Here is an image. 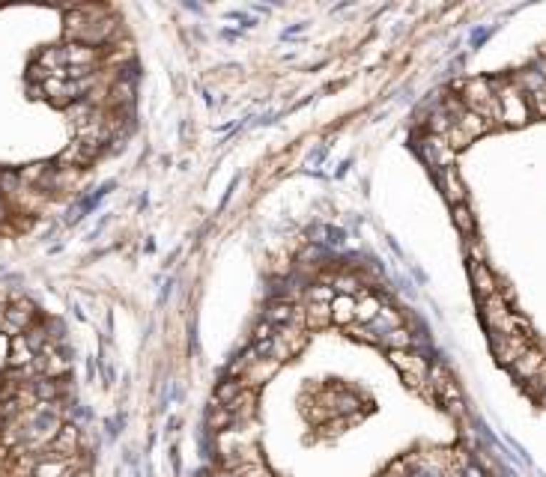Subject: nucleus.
<instances>
[{
    "label": "nucleus",
    "mask_w": 546,
    "mask_h": 477,
    "mask_svg": "<svg viewBox=\"0 0 546 477\" xmlns=\"http://www.w3.org/2000/svg\"><path fill=\"white\" fill-rule=\"evenodd\" d=\"M460 101L466 105V111L484 116L490 126H499V96H495V84L487 78H472L462 84Z\"/></svg>",
    "instance_id": "f257e3e1"
},
{
    "label": "nucleus",
    "mask_w": 546,
    "mask_h": 477,
    "mask_svg": "<svg viewBox=\"0 0 546 477\" xmlns=\"http://www.w3.org/2000/svg\"><path fill=\"white\" fill-rule=\"evenodd\" d=\"M495 96H499V126L520 129V126H525L528 119H532L528 99H525V93L517 87L514 81H499V84H495Z\"/></svg>",
    "instance_id": "f03ea898"
},
{
    "label": "nucleus",
    "mask_w": 546,
    "mask_h": 477,
    "mask_svg": "<svg viewBox=\"0 0 546 477\" xmlns=\"http://www.w3.org/2000/svg\"><path fill=\"white\" fill-rule=\"evenodd\" d=\"M388 358H391V364L409 379V385L427 388V376H430L427 358H421V355H415V352H409V349H391ZM427 391H430V388H427Z\"/></svg>",
    "instance_id": "7ed1b4c3"
},
{
    "label": "nucleus",
    "mask_w": 546,
    "mask_h": 477,
    "mask_svg": "<svg viewBox=\"0 0 546 477\" xmlns=\"http://www.w3.org/2000/svg\"><path fill=\"white\" fill-rule=\"evenodd\" d=\"M514 84L525 93L528 108H532V116H546V78L537 69H522Z\"/></svg>",
    "instance_id": "20e7f679"
},
{
    "label": "nucleus",
    "mask_w": 546,
    "mask_h": 477,
    "mask_svg": "<svg viewBox=\"0 0 546 477\" xmlns=\"http://www.w3.org/2000/svg\"><path fill=\"white\" fill-rule=\"evenodd\" d=\"M532 346V340H528V334H492V352L495 358H499L502 364H514L517 358Z\"/></svg>",
    "instance_id": "39448f33"
},
{
    "label": "nucleus",
    "mask_w": 546,
    "mask_h": 477,
    "mask_svg": "<svg viewBox=\"0 0 546 477\" xmlns=\"http://www.w3.org/2000/svg\"><path fill=\"white\" fill-rule=\"evenodd\" d=\"M278 367H280V361H275V358H254V361L245 367V373L239 376V382H242V388L254 391V388H260V385H266V382L275 376V373H278Z\"/></svg>",
    "instance_id": "423d86ee"
},
{
    "label": "nucleus",
    "mask_w": 546,
    "mask_h": 477,
    "mask_svg": "<svg viewBox=\"0 0 546 477\" xmlns=\"http://www.w3.org/2000/svg\"><path fill=\"white\" fill-rule=\"evenodd\" d=\"M33 316H36L33 304L19 298L15 304H9V308H6V319H4V328H0V331H9L12 337H19V334H24L33 326Z\"/></svg>",
    "instance_id": "0eeeda50"
},
{
    "label": "nucleus",
    "mask_w": 546,
    "mask_h": 477,
    "mask_svg": "<svg viewBox=\"0 0 546 477\" xmlns=\"http://www.w3.org/2000/svg\"><path fill=\"white\" fill-rule=\"evenodd\" d=\"M543 364H546V352L543 349H537V346H528L514 364H510V370L517 373V376L522 379V382H532L537 373L543 370Z\"/></svg>",
    "instance_id": "6e6552de"
},
{
    "label": "nucleus",
    "mask_w": 546,
    "mask_h": 477,
    "mask_svg": "<svg viewBox=\"0 0 546 477\" xmlns=\"http://www.w3.org/2000/svg\"><path fill=\"white\" fill-rule=\"evenodd\" d=\"M439 185H442V191L445 197H448L451 206H462L466 203V185H462L460 174H457V167H442V174H439Z\"/></svg>",
    "instance_id": "1a4fd4ad"
},
{
    "label": "nucleus",
    "mask_w": 546,
    "mask_h": 477,
    "mask_svg": "<svg viewBox=\"0 0 546 477\" xmlns=\"http://www.w3.org/2000/svg\"><path fill=\"white\" fill-rule=\"evenodd\" d=\"M469 271H472V283H475V289H477V296H481V301L499 293V283H495V275L490 271V266H487V263H477V260H472Z\"/></svg>",
    "instance_id": "9d476101"
},
{
    "label": "nucleus",
    "mask_w": 546,
    "mask_h": 477,
    "mask_svg": "<svg viewBox=\"0 0 546 477\" xmlns=\"http://www.w3.org/2000/svg\"><path fill=\"white\" fill-rule=\"evenodd\" d=\"M305 328H323L332 322V301H305Z\"/></svg>",
    "instance_id": "9b49d317"
},
{
    "label": "nucleus",
    "mask_w": 546,
    "mask_h": 477,
    "mask_svg": "<svg viewBox=\"0 0 546 477\" xmlns=\"http://www.w3.org/2000/svg\"><path fill=\"white\" fill-rule=\"evenodd\" d=\"M454 126H457L462 134H466L469 141H477L481 134H487V131L492 129L484 116H477V114H472V111H462V114L454 119Z\"/></svg>",
    "instance_id": "f8f14e48"
},
{
    "label": "nucleus",
    "mask_w": 546,
    "mask_h": 477,
    "mask_svg": "<svg viewBox=\"0 0 546 477\" xmlns=\"http://www.w3.org/2000/svg\"><path fill=\"white\" fill-rule=\"evenodd\" d=\"M33 477H75L69 459H42L33 466Z\"/></svg>",
    "instance_id": "ddd939ff"
},
{
    "label": "nucleus",
    "mask_w": 546,
    "mask_h": 477,
    "mask_svg": "<svg viewBox=\"0 0 546 477\" xmlns=\"http://www.w3.org/2000/svg\"><path fill=\"white\" fill-rule=\"evenodd\" d=\"M332 322H338L343 328L355 322V298L353 296H335L332 298Z\"/></svg>",
    "instance_id": "4468645a"
},
{
    "label": "nucleus",
    "mask_w": 546,
    "mask_h": 477,
    "mask_svg": "<svg viewBox=\"0 0 546 477\" xmlns=\"http://www.w3.org/2000/svg\"><path fill=\"white\" fill-rule=\"evenodd\" d=\"M379 311H383V301L376 296L355 298V326H370V322L379 316Z\"/></svg>",
    "instance_id": "2eb2a0df"
},
{
    "label": "nucleus",
    "mask_w": 546,
    "mask_h": 477,
    "mask_svg": "<svg viewBox=\"0 0 546 477\" xmlns=\"http://www.w3.org/2000/svg\"><path fill=\"white\" fill-rule=\"evenodd\" d=\"M328 286L335 289V296H358L361 293V281L355 275H346V271H340V275H332L328 278Z\"/></svg>",
    "instance_id": "dca6fc26"
},
{
    "label": "nucleus",
    "mask_w": 546,
    "mask_h": 477,
    "mask_svg": "<svg viewBox=\"0 0 546 477\" xmlns=\"http://www.w3.org/2000/svg\"><path fill=\"white\" fill-rule=\"evenodd\" d=\"M209 430H215V433H224V430H230V427H236V421H233V415L227 412L224 406H218V403H212V412H209Z\"/></svg>",
    "instance_id": "f3484780"
},
{
    "label": "nucleus",
    "mask_w": 546,
    "mask_h": 477,
    "mask_svg": "<svg viewBox=\"0 0 546 477\" xmlns=\"http://www.w3.org/2000/svg\"><path fill=\"white\" fill-rule=\"evenodd\" d=\"M242 382L239 379H230V382H221L218 385V394H215V403H218V406H227V403H233L239 394H242Z\"/></svg>",
    "instance_id": "a211bd4d"
},
{
    "label": "nucleus",
    "mask_w": 546,
    "mask_h": 477,
    "mask_svg": "<svg viewBox=\"0 0 546 477\" xmlns=\"http://www.w3.org/2000/svg\"><path fill=\"white\" fill-rule=\"evenodd\" d=\"M454 221H457L460 233H466V236L475 233V218H472V212H469L466 203H462V206H454Z\"/></svg>",
    "instance_id": "6ab92c4d"
},
{
    "label": "nucleus",
    "mask_w": 546,
    "mask_h": 477,
    "mask_svg": "<svg viewBox=\"0 0 546 477\" xmlns=\"http://www.w3.org/2000/svg\"><path fill=\"white\" fill-rule=\"evenodd\" d=\"M9 215V206H6V200H0V221H6Z\"/></svg>",
    "instance_id": "aec40b11"
}]
</instances>
